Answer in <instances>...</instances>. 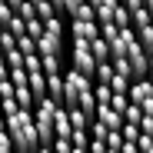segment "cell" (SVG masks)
Masks as SVG:
<instances>
[{
	"label": "cell",
	"mask_w": 153,
	"mask_h": 153,
	"mask_svg": "<svg viewBox=\"0 0 153 153\" xmlns=\"http://www.w3.org/2000/svg\"><path fill=\"white\" fill-rule=\"evenodd\" d=\"M113 23H117V27H120V30H126V27H133V13H130V10H126L123 4H120V7L113 10Z\"/></svg>",
	"instance_id": "5bb4252c"
},
{
	"label": "cell",
	"mask_w": 153,
	"mask_h": 153,
	"mask_svg": "<svg viewBox=\"0 0 153 153\" xmlns=\"http://www.w3.org/2000/svg\"><path fill=\"white\" fill-rule=\"evenodd\" d=\"M13 47H17V37L10 30H4L0 33V53H7V50H13Z\"/></svg>",
	"instance_id": "f1b7e54d"
},
{
	"label": "cell",
	"mask_w": 153,
	"mask_h": 153,
	"mask_svg": "<svg viewBox=\"0 0 153 153\" xmlns=\"http://www.w3.org/2000/svg\"><path fill=\"white\" fill-rule=\"evenodd\" d=\"M0 4H7V0H0Z\"/></svg>",
	"instance_id": "ee69618b"
},
{
	"label": "cell",
	"mask_w": 153,
	"mask_h": 153,
	"mask_svg": "<svg viewBox=\"0 0 153 153\" xmlns=\"http://www.w3.org/2000/svg\"><path fill=\"white\" fill-rule=\"evenodd\" d=\"M0 130H7V117L4 113H0Z\"/></svg>",
	"instance_id": "e575fe53"
},
{
	"label": "cell",
	"mask_w": 153,
	"mask_h": 153,
	"mask_svg": "<svg viewBox=\"0 0 153 153\" xmlns=\"http://www.w3.org/2000/svg\"><path fill=\"white\" fill-rule=\"evenodd\" d=\"M130 76H120V73H113V80H110V87H113V93H130Z\"/></svg>",
	"instance_id": "d6986e66"
},
{
	"label": "cell",
	"mask_w": 153,
	"mask_h": 153,
	"mask_svg": "<svg viewBox=\"0 0 153 153\" xmlns=\"http://www.w3.org/2000/svg\"><path fill=\"white\" fill-rule=\"evenodd\" d=\"M93 97H97V103H110L113 100V87L110 83H93Z\"/></svg>",
	"instance_id": "9a60e30c"
},
{
	"label": "cell",
	"mask_w": 153,
	"mask_h": 153,
	"mask_svg": "<svg viewBox=\"0 0 153 153\" xmlns=\"http://www.w3.org/2000/svg\"><path fill=\"white\" fill-rule=\"evenodd\" d=\"M110 107H113V110H120V113H123V110H126V107H130V93H113V100H110Z\"/></svg>",
	"instance_id": "83f0119b"
},
{
	"label": "cell",
	"mask_w": 153,
	"mask_h": 153,
	"mask_svg": "<svg viewBox=\"0 0 153 153\" xmlns=\"http://www.w3.org/2000/svg\"><path fill=\"white\" fill-rule=\"evenodd\" d=\"M43 30H47L50 37H57V40H63V33H67V23H63V17L57 13V17H50V20H43Z\"/></svg>",
	"instance_id": "8fae6325"
},
{
	"label": "cell",
	"mask_w": 153,
	"mask_h": 153,
	"mask_svg": "<svg viewBox=\"0 0 153 153\" xmlns=\"http://www.w3.org/2000/svg\"><path fill=\"white\" fill-rule=\"evenodd\" d=\"M27 33H30L33 40H40V37L47 33V30H43V20H40V17H33V20H27Z\"/></svg>",
	"instance_id": "44dd1931"
},
{
	"label": "cell",
	"mask_w": 153,
	"mask_h": 153,
	"mask_svg": "<svg viewBox=\"0 0 153 153\" xmlns=\"http://www.w3.org/2000/svg\"><path fill=\"white\" fill-rule=\"evenodd\" d=\"M83 4H87V0H63V17H73Z\"/></svg>",
	"instance_id": "4dcf8cb0"
},
{
	"label": "cell",
	"mask_w": 153,
	"mask_h": 153,
	"mask_svg": "<svg viewBox=\"0 0 153 153\" xmlns=\"http://www.w3.org/2000/svg\"><path fill=\"white\" fill-rule=\"evenodd\" d=\"M150 97H153V80H150V76L130 83V100H133V103H143V100H150Z\"/></svg>",
	"instance_id": "52a82bcc"
},
{
	"label": "cell",
	"mask_w": 153,
	"mask_h": 153,
	"mask_svg": "<svg viewBox=\"0 0 153 153\" xmlns=\"http://www.w3.org/2000/svg\"><path fill=\"white\" fill-rule=\"evenodd\" d=\"M43 60V73H63V57H40Z\"/></svg>",
	"instance_id": "e0dca14e"
},
{
	"label": "cell",
	"mask_w": 153,
	"mask_h": 153,
	"mask_svg": "<svg viewBox=\"0 0 153 153\" xmlns=\"http://www.w3.org/2000/svg\"><path fill=\"white\" fill-rule=\"evenodd\" d=\"M90 50H93V57H97V63H100V60H110V43H107L103 37H97V40H90Z\"/></svg>",
	"instance_id": "4fadbf2b"
},
{
	"label": "cell",
	"mask_w": 153,
	"mask_h": 153,
	"mask_svg": "<svg viewBox=\"0 0 153 153\" xmlns=\"http://www.w3.org/2000/svg\"><path fill=\"white\" fill-rule=\"evenodd\" d=\"M47 97L63 103V73H47Z\"/></svg>",
	"instance_id": "9c48e42d"
},
{
	"label": "cell",
	"mask_w": 153,
	"mask_h": 153,
	"mask_svg": "<svg viewBox=\"0 0 153 153\" xmlns=\"http://www.w3.org/2000/svg\"><path fill=\"white\" fill-rule=\"evenodd\" d=\"M70 40H97L100 37V23L97 20H70Z\"/></svg>",
	"instance_id": "277c9868"
},
{
	"label": "cell",
	"mask_w": 153,
	"mask_h": 153,
	"mask_svg": "<svg viewBox=\"0 0 153 153\" xmlns=\"http://www.w3.org/2000/svg\"><path fill=\"white\" fill-rule=\"evenodd\" d=\"M113 73H117V70H113V60H100V63H97V76H93V83H110Z\"/></svg>",
	"instance_id": "7c38bea8"
},
{
	"label": "cell",
	"mask_w": 153,
	"mask_h": 153,
	"mask_svg": "<svg viewBox=\"0 0 153 153\" xmlns=\"http://www.w3.org/2000/svg\"><path fill=\"white\" fill-rule=\"evenodd\" d=\"M73 153H90V150L87 146H73Z\"/></svg>",
	"instance_id": "74e56055"
},
{
	"label": "cell",
	"mask_w": 153,
	"mask_h": 153,
	"mask_svg": "<svg viewBox=\"0 0 153 153\" xmlns=\"http://www.w3.org/2000/svg\"><path fill=\"white\" fill-rule=\"evenodd\" d=\"M4 57H7V67H10V70H20V67H23V53H20L17 47H13V50H7Z\"/></svg>",
	"instance_id": "7402d4cb"
},
{
	"label": "cell",
	"mask_w": 153,
	"mask_h": 153,
	"mask_svg": "<svg viewBox=\"0 0 153 153\" xmlns=\"http://www.w3.org/2000/svg\"><path fill=\"white\" fill-rule=\"evenodd\" d=\"M4 80H10V67H7V57L0 53V83H4Z\"/></svg>",
	"instance_id": "d6a6232c"
},
{
	"label": "cell",
	"mask_w": 153,
	"mask_h": 153,
	"mask_svg": "<svg viewBox=\"0 0 153 153\" xmlns=\"http://www.w3.org/2000/svg\"><path fill=\"white\" fill-rule=\"evenodd\" d=\"M37 53H40V57H63V40L43 33V37L37 40Z\"/></svg>",
	"instance_id": "8992f818"
},
{
	"label": "cell",
	"mask_w": 153,
	"mask_h": 153,
	"mask_svg": "<svg viewBox=\"0 0 153 153\" xmlns=\"http://www.w3.org/2000/svg\"><path fill=\"white\" fill-rule=\"evenodd\" d=\"M146 57H150V80H153V47H146Z\"/></svg>",
	"instance_id": "836d02e7"
},
{
	"label": "cell",
	"mask_w": 153,
	"mask_h": 153,
	"mask_svg": "<svg viewBox=\"0 0 153 153\" xmlns=\"http://www.w3.org/2000/svg\"><path fill=\"white\" fill-rule=\"evenodd\" d=\"M53 130H57V137H70V133H73V123H70V110H67V107H57V113H53Z\"/></svg>",
	"instance_id": "ba28073f"
},
{
	"label": "cell",
	"mask_w": 153,
	"mask_h": 153,
	"mask_svg": "<svg viewBox=\"0 0 153 153\" xmlns=\"http://www.w3.org/2000/svg\"><path fill=\"white\" fill-rule=\"evenodd\" d=\"M87 90H93V80H90L87 73L73 70V67L63 70V107H76Z\"/></svg>",
	"instance_id": "7a4b0ae2"
},
{
	"label": "cell",
	"mask_w": 153,
	"mask_h": 153,
	"mask_svg": "<svg viewBox=\"0 0 153 153\" xmlns=\"http://www.w3.org/2000/svg\"><path fill=\"white\" fill-rule=\"evenodd\" d=\"M97 120H100V123H107L110 130H120V126L126 123V120H123V113H120V110H113L110 103H100V107H97Z\"/></svg>",
	"instance_id": "5b68a950"
},
{
	"label": "cell",
	"mask_w": 153,
	"mask_h": 153,
	"mask_svg": "<svg viewBox=\"0 0 153 153\" xmlns=\"http://www.w3.org/2000/svg\"><path fill=\"white\" fill-rule=\"evenodd\" d=\"M70 67L87 73L90 80L97 76V57L90 50V40H70Z\"/></svg>",
	"instance_id": "3957f363"
},
{
	"label": "cell",
	"mask_w": 153,
	"mask_h": 153,
	"mask_svg": "<svg viewBox=\"0 0 153 153\" xmlns=\"http://www.w3.org/2000/svg\"><path fill=\"white\" fill-rule=\"evenodd\" d=\"M137 37L143 47H153V23H146V27H137Z\"/></svg>",
	"instance_id": "d4e9b609"
},
{
	"label": "cell",
	"mask_w": 153,
	"mask_h": 153,
	"mask_svg": "<svg viewBox=\"0 0 153 153\" xmlns=\"http://www.w3.org/2000/svg\"><path fill=\"white\" fill-rule=\"evenodd\" d=\"M90 153H107L110 146H107V140H100V137H90V146H87Z\"/></svg>",
	"instance_id": "1f68e13d"
},
{
	"label": "cell",
	"mask_w": 153,
	"mask_h": 153,
	"mask_svg": "<svg viewBox=\"0 0 153 153\" xmlns=\"http://www.w3.org/2000/svg\"><path fill=\"white\" fill-rule=\"evenodd\" d=\"M140 153H153V146H150V150H140Z\"/></svg>",
	"instance_id": "60d3db41"
},
{
	"label": "cell",
	"mask_w": 153,
	"mask_h": 153,
	"mask_svg": "<svg viewBox=\"0 0 153 153\" xmlns=\"http://www.w3.org/2000/svg\"><path fill=\"white\" fill-rule=\"evenodd\" d=\"M120 133H123V140H133V143H137V140H140V126H137V123H123Z\"/></svg>",
	"instance_id": "4316f807"
},
{
	"label": "cell",
	"mask_w": 153,
	"mask_h": 153,
	"mask_svg": "<svg viewBox=\"0 0 153 153\" xmlns=\"http://www.w3.org/2000/svg\"><path fill=\"white\" fill-rule=\"evenodd\" d=\"M7 30H10L13 37H23V33H27V20H23L20 13H13V20L7 23Z\"/></svg>",
	"instance_id": "ac0fdd59"
},
{
	"label": "cell",
	"mask_w": 153,
	"mask_h": 153,
	"mask_svg": "<svg viewBox=\"0 0 153 153\" xmlns=\"http://www.w3.org/2000/svg\"><path fill=\"white\" fill-rule=\"evenodd\" d=\"M113 70H117L120 76H130V80H133V67H130L126 57H113Z\"/></svg>",
	"instance_id": "ffe728a7"
},
{
	"label": "cell",
	"mask_w": 153,
	"mask_h": 153,
	"mask_svg": "<svg viewBox=\"0 0 153 153\" xmlns=\"http://www.w3.org/2000/svg\"><path fill=\"white\" fill-rule=\"evenodd\" d=\"M50 146H53V153H73V143H70V137H57Z\"/></svg>",
	"instance_id": "484cf974"
},
{
	"label": "cell",
	"mask_w": 153,
	"mask_h": 153,
	"mask_svg": "<svg viewBox=\"0 0 153 153\" xmlns=\"http://www.w3.org/2000/svg\"><path fill=\"white\" fill-rule=\"evenodd\" d=\"M143 7H146V10H153V0H143Z\"/></svg>",
	"instance_id": "f35d334b"
},
{
	"label": "cell",
	"mask_w": 153,
	"mask_h": 153,
	"mask_svg": "<svg viewBox=\"0 0 153 153\" xmlns=\"http://www.w3.org/2000/svg\"><path fill=\"white\" fill-rule=\"evenodd\" d=\"M7 4H10V7H13V10H17V7H20V4H23V0H7Z\"/></svg>",
	"instance_id": "d590c367"
},
{
	"label": "cell",
	"mask_w": 153,
	"mask_h": 153,
	"mask_svg": "<svg viewBox=\"0 0 153 153\" xmlns=\"http://www.w3.org/2000/svg\"><path fill=\"white\" fill-rule=\"evenodd\" d=\"M87 4H93V7H100V4H103V0H87Z\"/></svg>",
	"instance_id": "ab89813d"
},
{
	"label": "cell",
	"mask_w": 153,
	"mask_h": 153,
	"mask_svg": "<svg viewBox=\"0 0 153 153\" xmlns=\"http://www.w3.org/2000/svg\"><path fill=\"white\" fill-rule=\"evenodd\" d=\"M70 143L73 146H90V130H73L70 133Z\"/></svg>",
	"instance_id": "603a6c76"
},
{
	"label": "cell",
	"mask_w": 153,
	"mask_h": 153,
	"mask_svg": "<svg viewBox=\"0 0 153 153\" xmlns=\"http://www.w3.org/2000/svg\"><path fill=\"white\" fill-rule=\"evenodd\" d=\"M37 153H53V146H40V150H37Z\"/></svg>",
	"instance_id": "8d00e7d4"
},
{
	"label": "cell",
	"mask_w": 153,
	"mask_h": 153,
	"mask_svg": "<svg viewBox=\"0 0 153 153\" xmlns=\"http://www.w3.org/2000/svg\"><path fill=\"white\" fill-rule=\"evenodd\" d=\"M130 13H133V27H146V23H150V10L146 7H137Z\"/></svg>",
	"instance_id": "cb8c5ba5"
},
{
	"label": "cell",
	"mask_w": 153,
	"mask_h": 153,
	"mask_svg": "<svg viewBox=\"0 0 153 153\" xmlns=\"http://www.w3.org/2000/svg\"><path fill=\"white\" fill-rule=\"evenodd\" d=\"M123 120H126V123H137V126H140V120H143V110H140V103H133V100H130V107L123 110Z\"/></svg>",
	"instance_id": "2e32d148"
},
{
	"label": "cell",
	"mask_w": 153,
	"mask_h": 153,
	"mask_svg": "<svg viewBox=\"0 0 153 153\" xmlns=\"http://www.w3.org/2000/svg\"><path fill=\"white\" fill-rule=\"evenodd\" d=\"M27 83H30V90H33V97H37V100H43V97H47V73H43V70H33Z\"/></svg>",
	"instance_id": "30bf717a"
},
{
	"label": "cell",
	"mask_w": 153,
	"mask_h": 153,
	"mask_svg": "<svg viewBox=\"0 0 153 153\" xmlns=\"http://www.w3.org/2000/svg\"><path fill=\"white\" fill-rule=\"evenodd\" d=\"M107 153H120V150H107Z\"/></svg>",
	"instance_id": "b9f144b4"
},
{
	"label": "cell",
	"mask_w": 153,
	"mask_h": 153,
	"mask_svg": "<svg viewBox=\"0 0 153 153\" xmlns=\"http://www.w3.org/2000/svg\"><path fill=\"white\" fill-rule=\"evenodd\" d=\"M17 13H20V17H23V20H33V17H37V7H33V4H30V0H23V4H20V7H17Z\"/></svg>",
	"instance_id": "f546056e"
},
{
	"label": "cell",
	"mask_w": 153,
	"mask_h": 153,
	"mask_svg": "<svg viewBox=\"0 0 153 153\" xmlns=\"http://www.w3.org/2000/svg\"><path fill=\"white\" fill-rule=\"evenodd\" d=\"M7 133H10L17 153H37V150H40V133H37L33 110H17V113H10V117H7Z\"/></svg>",
	"instance_id": "6da1fadb"
},
{
	"label": "cell",
	"mask_w": 153,
	"mask_h": 153,
	"mask_svg": "<svg viewBox=\"0 0 153 153\" xmlns=\"http://www.w3.org/2000/svg\"><path fill=\"white\" fill-rule=\"evenodd\" d=\"M150 23H153V10H150Z\"/></svg>",
	"instance_id": "7bdbcfd3"
}]
</instances>
